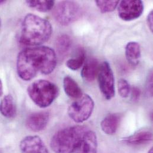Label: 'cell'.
I'll return each instance as SVG.
<instances>
[{"instance_id":"6da1fadb","label":"cell","mask_w":153,"mask_h":153,"mask_svg":"<svg viewBox=\"0 0 153 153\" xmlns=\"http://www.w3.org/2000/svg\"><path fill=\"white\" fill-rule=\"evenodd\" d=\"M57 63V54L51 48L46 46L27 48L18 54L17 72L22 80L28 81L39 74H51Z\"/></svg>"},{"instance_id":"7a4b0ae2","label":"cell","mask_w":153,"mask_h":153,"mask_svg":"<svg viewBox=\"0 0 153 153\" xmlns=\"http://www.w3.org/2000/svg\"><path fill=\"white\" fill-rule=\"evenodd\" d=\"M53 27L45 19L35 14H27L24 18L20 35V42L30 46L40 45L51 36Z\"/></svg>"},{"instance_id":"3957f363","label":"cell","mask_w":153,"mask_h":153,"mask_svg":"<svg viewBox=\"0 0 153 153\" xmlns=\"http://www.w3.org/2000/svg\"><path fill=\"white\" fill-rule=\"evenodd\" d=\"M89 129L77 125L59 131L51 138V149L55 153H75Z\"/></svg>"},{"instance_id":"277c9868","label":"cell","mask_w":153,"mask_h":153,"mask_svg":"<svg viewBox=\"0 0 153 153\" xmlns=\"http://www.w3.org/2000/svg\"><path fill=\"white\" fill-rule=\"evenodd\" d=\"M27 94L32 101L40 108L49 107L59 95L58 87L49 80L39 79L27 88Z\"/></svg>"},{"instance_id":"5b68a950","label":"cell","mask_w":153,"mask_h":153,"mask_svg":"<svg viewBox=\"0 0 153 153\" xmlns=\"http://www.w3.org/2000/svg\"><path fill=\"white\" fill-rule=\"evenodd\" d=\"M81 15L82 9L80 5L72 1H60L53 10L54 18L63 26L74 23L80 17Z\"/></svg>"},{"instance_id":"8992f818","label":"cell","mask_w":153,"mask_h":153,"mask_svg":"<svg viewBox=\"0 0 153 153\" xmlns=\"http://www.w3.org/2000/svg\"><path fill=\"white\" fill-rule=\"evenodd\" d=\"M94 106V101L92 97L88 94H83L81 98L70 105L68 114L75 122L83 123L91 116Z\"/></svg>"},{"instance_id":"52a82bcc","label":"cell","mask_w":153,"mask_h":153,"mask_svg":"<svg viewBox=\"0 0 153 153\" xmlns=\"http://www.w3.org/2000/svg\"><path fill=\"white\" fill-rule=\"evenodd\" d=\"M97 76L101 93L106 100H111L115 95L114 77L113 70L107 62H104L100 65Z\"/></svg>"},{"instance_id":"ba28073f","label":"cell","mask_w":153,"mask_h":153,"mask_svg":"<svg viewBox=\"0 0 153 153\" xmlns=\"http://www.w3.org/2000/svg\"><path fill=\"white\" fill-rule=\"evenodd\" d=\"M118 14L124 21L139 18L144 11V3L141 0L122 1L118 4Z\"/></svg>"},{"instance_id":"9c48e42d","label":"cell","mask_w":153,"mask_h":153,"mask_svg":"<svg viewBox=\"0 0 153 153\" xmlns=\"http://www.w3.org/2000/svg\"><path fill=\"white\" fill-rule=\"evenodd\" d=\"M21 153H49L42 139L36 135L27 136L20 143Z\"/></svg>"},{"instance_id":"30bf717a","label":"cell","mask_w":153,"mask_h":153,"mask_svg":"<svg viewBox=\"0 0 153 153\" xmlns=\"http://www.w3.org/2000/svg\"><path fill=\"white\" fill-rule=\"evenodd\" d=\"M50 119L48 112L41 111L30 114L26 121V126L32 132H38L44 130L47 126Z\"/></svg>"},{"instance_id":"8fae6325","label":"cell","mask_w":153,"mask_h":153,"mask_svg":"<svg viewBox=\"0 0 153 153\" xmlns=\"http://www.w3.org/2000/svg\"><path fill=\"white\" fill-rule=\"evenodd\" d=\"M98 140L96 134L89 129L74 153H97Z\"/></svg>"},{"instance_id":"7c38bea8","label":"cell","mask_w":153,"mask_h":153,"mask_svg":"<svg viewBox=\"0 0 153 153\" xmlns=\"http://www.w3.org/2000/svg\"><path fill=\"white\" fill-rule=\"evenodd\" d=\"M99 62L95 58H89L83 64L81 76L88 82H92L98 75L100 69Z\"/></svg>"},{"instance_id":"4fadbf2b","label":"cell","mask_w":153,"mask_h":153,"mask_svg":"<svg viewBox=\"0 0 153 153\" xmlns=\"http://www.w3.org/2000/svg\"><path fill=\"white\" fill-rule=\"evenodd\" d=\"M120 116L116 113L107 114L101 122V128L104 133L112 135L117 132L120 122Z\"/></svg>"},{"instance_id":"5bb4252c","label":"cell","mask_w":153,"mask_h":153,"mask_svg":"<svg viewBox=\"0 0 153 153\" xmlns=\"http://www.w3.org/2000/svg\"><path fill=\"white\" fill-rule=\"evenodd\" d=\"M125 56L128 63L133 66H137L141 57L140 45L137 42H129L125 47Z\"/></svg>"},{"instance_id":"9a60e30c","label":"cell","mask_w":153,"mask_h":153,"mask_svg":"<svg viewBox=\"0 0 153 153\" xmlns=\"http://www.w3.org/2000/svg\"><path fill=\"white\" fill-rule=\"evenodd\" d=\"M63 88L66 94L75 99H79L83 95L82 89L76 82L71 76H66L63 79Z\"/></svg>"},{"instance_id":"2e32d148","label":"cell","mask_w":153,"mask_h":153,"mask_svg":"<svg viewBox=\"0 0 153 153\" xmlns=\"http://www.w3.org/2000/svg\"><path fill=\"white\" fill-rule=\"evenodd\" d=\"M153 140V134L147 131H140L123 140V142L131 146H141L146 144Z\"/></svg>"},{"instance_id":"e0dca14e","label":"cell","mask_w":153,"mask_h":153,"mask_svg":"<svg viewBox=\"0 0 153 153\" xmlns=\"http://www.w3.org/2000/svg\"><path fill=\"white\" fill-rule=\"evenodd\" d=\"M0 113L6 118H13L16 113V107L13 97L8 94L2 98L0 102Z\"/></svg>"},{"instance_id":"ac0fdd59","label":"cell","mask_w":153,"mask_h":153,"mask_svg":"<svg viewBox=\"0 0 153 153\" xmlns=\"http://www.w3.org/2000/svg\"><path fill=\"white\" fill-rule=\"evenodd\" d=\"M72 46V40L71 37L66 35L63 34L59 36L55 42V47L56 49V54L59 57H65L69 52Z\"/></svg>"},{"instance_id":"d6986e66","label":"cell","mask_w":153,"mask_h":153,"mask_svg":"<svg viewBox=\"0 0 153 153\" xmlns=\"http://www.w3.org/2000/svg\"><path fill=\"white\" fill-rule=\"evenodd\" d=\"M86 59V54L84 49L79 48L77 57L69 59L66 62L67 67L72 71L79 69L84 64Z\"/></svg>"},{"instance_id":"ffe728a7","label":"cell","mask_w":153,"mask_h":153,"mask_svg":"<svg viewBox=\"0 0 153 153\" xmlns=\"http://www.w3.org/2000/svg\"><path fill=\"white\" fill-rule=\"evenodd\" d=\"M26 4L31 7L35 8L40 12H47L51 10L54 5V1H26Z\"/></svg>"},{"instance_id":"44dd1931","label":"cell","mask_w":153,"mask_h":153,"mask_svg":"<svg viewBox=\"0 0 153 153\" xmlns=\"http://www.w3.org/2000/svg\"><path fill=\"white\" fill-rule=\"evenodd\" d=\"M95 3L102 13H106L113 11L117 7L119 1H95Z\"/></svg>"},{"instance_id":"7402d4cb","label":"cell","mask_w":153,"mask_h":153,"mask_svg":"<svg viewBox=\"0 0 153 153\" xmlns=\"http://www.w3.org/2000/svg\"><path fill=\"white\" fill-rule=\"evenodd\" d=\"M117 87L120 96L123 98H128L131 92V87L128 82L125 79H120L118 81Z\"/></svg>"},{"instance_id":"603a6c76","label":"cell","mask_w":153,"mask_h":153,"mask_svg":"<svg viewBox=\"0 0 153 153\" xmlns=\"http://www.w3.org/2000/svg\"><path fill=\"white\" fill-rule=\"evenodd\" d=\"M131 97H132V101H138L141 95L140 89L136 86H134L133 88H131Z\"/></svg>"},{"instance_id":"cb8c5ba5","label":"cell","mask_w":153,"mask_h":153,"mask_svg":"<svg viewBox=\"0 0 153 153\" xmlns=\"http://www.w3.org/2000/svg\"><path fill=\"white\" fill-rule=\"evenodd\" d=\"M147 87L149 91L151 93V95L153 92V73L152 71L150 72L148 77H147Z\"/></svg>"},{"instance_id":"d4e9b609","label":"cell","mask_w":153,"mask_h":153,"mask_svg":"<svg viewBox=\"0 0 153 153\" xmlns=\"http://www.w3.org/2000/svg\"><path fill=\"white\" fill-rule=\"evenodd\" d=\"M153 10H152L149 14L148 15V17H147V24H148V26H149V27L150 28V30L152 32H153Z\"/></svg>"},{"instance_id":"484cf974","label":"cell","mask_w":153,"mask_h":153,"mask_svg":"<svg viewBox=\"0 0 153 153\" xmlns=\"http://www.w3.org/2000/svg\"><path fill=\"white\" fill-rule=\"evenodd\" d=\"M3 95V85L2 80L0 79V97Z\"/></svg>"},{"instance_id":"4316f807","label":"cell","mask_w":153,"mask_h":153,"mask_svg":"<svg viewBox=\"0 0 153 153\" xmlns=\"http://www.w3.org/2000/svg\"><path fill=\"white\" fill-rule=\"evenodd\" d=\"M148 153H153V147H152L150 150L148 152Z\"/></svg>"},{"instance_id":"83f0119b","label":"cell","mask_w":153,"mask_h":153,"mask_svg":"<svg viewBox=\"0 0 153 153\" xmlns=\"http://www.w3.org/2000/svg\"><path fill=\"white\" fill-rule=\"evenodd\" d=\"M3 2H4V1H3V0H0V5H1V4H2Z\"/></svg>"},{"instance_id":"f1b7e54d","label":"cell","mask_w":153,"mask_h":153,"mask_svg":"<svg viewBox=\"0 0 153 153\" xmlns=\"http://www.w3.org/2000/svg\"><path fill=\"white\" fill-rule=\"evenodd\" d=\"M0 26H1V20H0Z\"/></svg>"}]
</instances>
